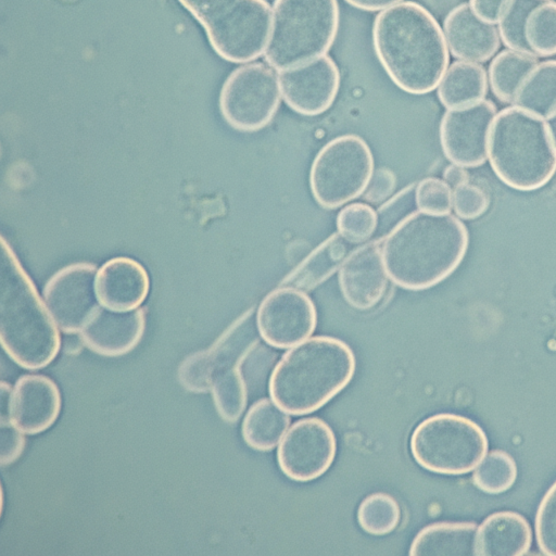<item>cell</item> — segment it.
Returning <instances> with one entry per match:
<instances>
[{"label":"cell","mask_w":556,"mask_h":556,"mask_svg":"<svg viewBox=\"0 0 556 556\" xmlns=\"http://www.w3.org/2000/svg\"><path fill=\"white\" fill-rule=\"evenodd\" d=\"M337 451L332 429L319 418L295 421L283 435L277 451L281 471L294 481H311L331 466Z\"/></svg>","instance_id":"cell-14"},{"label":"cell","mask_w":556,"mask_h":556,"mask_svg":"<svg viewBox=\"0 0 556 556\" xmlns=\"http://www.w3.org/2000/svg\"><path fill=\"white\" fill-rule=\"evenodd\" d=\"M377 224V213L365 203L349 204L337 216L338 232L352 244L367 241L375 232Z\"/></svg>","instance_id":"cell-33"},{"label":"cell","mask_w":556,"mask_h":556,"mask_svg":"<svg viewBox=\"0 0 556 556\" xmlns=\"http://www.w3.org/2000/svg\"><path fill=\"white\" fill-rule=\"evenodd\" d=\"M388 274L382 258V241H370L352 251L339 268L338 280L345 301L367 311L383 298Z\"/></svg>","instance_id":"cell-17"},{"label":"cell","mask_w":556,"mask_h":556,"mask_svg":"<svg viewBox=\"0 0 556 556\" xmlns=\"http://www.w3.org/2000/svg\"><path fill=\"white\" fill-rule=\"evenodd\" d=\"M11 420L0 421V463L2 466L14 463L25 447V438Z\"/></svg>","instance_id":"cell-38"},{"label":"cell","mask_w":556,"mask_h":556,"mask_svg":"<svg viewBox=\"0 0 556 556\" xmlns=\"http://www.w3.org/2000/svg\"><path fill=\"white\" fill-rule=\"evenodd\" d=\"M531 543V527L523 516L496 511L478 527L477 556H520L529 552Z\"/></svg>","instance_id":"cell-22"},{"label":"cell","mask_w":556,"mask_h":556,"mask_svg":"<svg viewBox=\"0 0 556 556\" xmlns=\"http://www.w3.org/2000/svg\"><path fill=\"white\" fill-rule=\"evenodd\" d=\"M317 313L311 298L300 289L280 287L261 302L256 326L266 343L289 349L306 340L315 330Z\"/></svg>","instance_id":"cell-12"},{"label":"cell","mask_w":556,"mask_h":556,"mask_svg":"<svg viewBox=\"0 0 556 556\" xmlns=\"http://www.w3.org/2000/svg\"><path fill=\"white\" fill-rule=\"evenodd\" d=\"M490 205L488 193L480 187L466 182L454 188L453 207L462 219H476L483 215Z\"/></svg>","instance_id":"cell-37"},{"label":"cell","mask_w":556,"mask_h":556,"mask_svg":"<svg viewBox=\"0 0 556 556\" xmlns=\"http://www.w3.org/2000/svg\"><path fill=\"white\" fill-rule=\"evenodd\" d=\"M468 244L467 227L455 216L417 211L399 222L382 241V258L393 283L419 291L451 276Z\"/></svg>","instance_id":"cell-2"},{"label":"cell","mask_w":556,"mask_h":556,"mask_svg":"<svg viewBox=\"0 0 556 556\" xmlns=\"http://www.w3.org/2000/svg\"><path fill=\"white\" fill-rule=\"evenodd\" d=\"M0 341L18 366L35 370L58 355L61 338L45 301L11 245L1 237Z\"/></svg>","instance_id":"cell-3"},{"label":"cell","mask_w":556,"mask_h":556,"mask_svg":"<svg viewBox=\"0 0 556 556\" xmlns=\"http://www.w3.org/2000/svg\"><path fill=\"white\" fill-rule=\"evenodd\" d=\"M478 526L469 521L431 523L415 536L409 555L477 556Z\"/></svg>","instance_id":"cell-23"},{"label":"cell","mask_w":556,"mask_h":556,"mask_svg":"<svg viewBox=\"0 0 556 556\" xmlns=\"http://www.w3.org/2000/svg\"><path fill=\"white\" fill-rule=\"evenodd\" d=\"M488 156L497 178L519 191L540 189L556 173V150L546 122L515 105L496 114Z\"/></svg>","instance_id":"cell-5"},{"label":"cell","mask_w":556,"mask_h":556,"mask_svg":"<svg viewBox=\"0 0 556 556\" xmlns=\"http://www.w3.org/2000/svg\"><path fill=\"white\" fill-rule=\"evenodd\" d=\"M497 114L491 100L448 109L440 123V143L445 157L463 167L485 163L490 130Z\"/></svg>","instance_id":"cell-13"},{"label":"cell","mask_w":556,"mask_h":556,"mask_svg":"<svg viewBox=\"0 0 556 556\" xmlns=\"http://www.w3.org/2000/svg\"><path fill=\"white\" fill-rule=\"evenodd\" d=\"M538 63L536 56L511 49L495 54L488 68V78L496 99L513 103L519 86Z\"/></svg>","instance_id":"cell-28"},{"label":"cell","mask_w":556,"mask_h":556,"mask_svg":"<svg viewBox=\"0 0 556 556\" xmlns=\"http://www.w3.org/2000/svg\"><path fill=\"white\" fill-rule=\"evenodd\" d=\"M534 527L540 551L556 556V481L540 502Z\"/></svg>","instance_id":"cell-34"},{"label":"cell","mask_w":556,"mask_h":556,"mask_svg":"<svg viewBox=\"0 0 556 556\" xmlns=\"http://www.w3.org/2000/svg\"><path fill=\"white\" fill-rule=\"evenodd\" d=\"M339 22L337 0H275L265 61L283 71L324 55L336 40Z\"/></svg>","instance_id":"cell-6"},{"label":"cell","mask_w":556,"mask_h":556,"mask_svg":"<svg viewBox=\"0 0 556 556\" xmlns=\"http://www.w3.org/2000/svg\"><path fill=\"white\" fill-rule=\"evenodd\" d=\"M513 104L543 119L556 112V60L535 65L519 86Z\"/></svg>","instance_id":"cell-27"},{"label":"cell","mask_w":556,"mask_h":556,"mask_svg":"<svg viewBox=\"0 0 556 556\" xmlns=\"http://www.w3.org/2000/svg\"><path fill=\"white\" fill-rule=\"evenodd\" d=\"M354 371L350 346L337 338L318 336L285 353L270 375L268 390L285 412L306 415L343 390Z\"/></svg>","instance_id":"cell-4"},{"label":"cell","mask_w":556,"mask_h":556,"mask_svg":"<svg viewBox=\"0 0 556 556\" xmlns=\"http://www.w3.org/2000/svg\"><path fill=\"white\" fill-rule=\"evenodd\" d=\"M149 290L148 271L139 262L127 256L106 261L96 275L99 303L110 309L138 308L147 299Z\"/></svg>","instance_id":"cell-21"},{"label":"cell","mask_w":556,"mask_h":556,"mask_svg":"<svg viewBox=\"0 0 556 556\" xmlns=\"http://www.w3.org/2000/svg\"><path fill=\"white\" fill-rule=\"evenodd\" d=\"M146 311H114L100 305L79 331L81 342L97 354L115 357L127 354L140 342Z\"/></svg>","instance_id":"cell-18"},{"label":"cell","mask_w":556,"mask_h":556,"mask_svg":"<svg viewBox=\"0 0 556 556\" xmlns=\"http://www.w3.org/2000/svg\"><path fill=\"white\" fill-rule=\"evenodd\" d=\"M488 438L473 420L456 414H437L421 421L410 437L414 459L441 475L473 470L488 452Z\"/></svg>","instance_id":"cell-8"},{"label":"cell","mask_w":556,"mask_h":556,"mask_svg":"<svg viewBox=\"0 0 556 556\" xmlns=\"http://www.w3.org/2000/svg\"><path fill=\"white\" fill-rule=\"evenodd\" d=\"M351 244L339 232L318 245L282 281V286L309 290L329 278L350 254Z\"/></svg>","instance_id":"cell-25"},{"label":"cell","mask_w":556,"mask_h":556,"mask_svg":"<svg viewBox=\"0 0 556 556\" xmlns=\"http://www.w3.org/2000/svg\"><path fill=\"white\" fill-rule=\"evenodd\" d=\"M488 87L489 78L483 65L459 60L445 71L437 94L447 110L456 109L483 100Z\"/></svg>","instance_id":"cell-24"},{"label":"cell","mask_w":556,"mask_h":556,"mask_svg":"<svg viewBox=\"0 0 556 556\" xmlns=\"http://www.w3.org/2000/svg\"><path fill=\"white\" fill-rule=\"evenodd\" d=\"M374 157L368 144L357 135L339 136L315 156L309 187L324 208H337L363 194L371 179Z\"/></svg>","instance_id":"cell-9"},{"label":"cell","mask_w":556,"mask_h":556,"mask_svg":"<svg viewBox=\"0 0 556 556\" xmlns=\"http://www.w3.org/2000/svg\"><path fill=\"white\" fill-rule=\"evenodd\" d=\"M443 33L451 54L462 61L486 62L501 45L495 24L480 18L469 3H460L447 13Z\"/></svg>","instance_id":"cell-20"},{"label":"cell","mask_w":556,"mask_h":556,"mask_svg":"<svg viewBox=\"0 0 556 556\" xmlns=\"http://www.w3.org/2000/svg\"><path fill=\"white\" fill-rule=\"evenodd\" d=\"M443 178L450 187L456 188L468 182L469 175L465 167L453 163L445 167Z\"/></svg>","instance_id":"cell-41"},{"label":"cell","mask_w":556,"mask_h":556,"mask_svg":"<svg viewBox=\"0 0 556 556\" xmlns=\"http://www.w3.org/2000/svg\"><path fill=\"white\" fill-rule=\"evenodd\" d=\"M395 184V176L390 169L379 168L371 176L364 198L371 203L382 202L392 194Z\"/></svg>","instance_id":"cell-39"},{"label":"cell","mask_w":556,"mask_h":556,"mask_svg":"<svg viewBox=\"0 0 556 556\" xmlns=\"http://www.w3.org/2000/svg\"><path fill=\"white\" fill-rule=\"evenodd\" d=\"M62 400L58 386L49 377L28 374L12 388L10 420L25 434L49 429L58 419Z\"/></svg>","instance_id":"cell-19"},{"label":"cell","mask_w":556,"mask_h":556,"mask_svg":"<svg viewBox=\"0 0 556 556\" xmlns=\"http://www.w3.org/2000/svg\"><path fill=\"white\" fill-rule=\"evenodd\" d=\"M372 45L389 78L410 94L434 90L450 62L441 26L425 7L414 1L394 4L376 16Z\"/></svg>","instance_id":"cell-1"},{"label":"cell","mask_w":556,"mask_h":556,"mask_svg":"<svg viewBox=\"0 0 556 556\" xmlns=\"http://www.w3.org/2000/svg\"><path fill=\"white\" fill-rule=\"evenodd\" d=\"M280 92L286 104L305 116L326 112L334 102L340 87V71L329 55L280 71Z\"/></svg>","instance_id":"cell-16"},{"label":"cell","mask_w":556,"mask_h":556,"mask_svg":"<svg viewBox=\"0 0 556 556\" xmlns=\"http://www.w3.org/2000/svg\"><path fill=\"white\" fill-rule=\"evenodd\" d=\"M178 380L189 392L211 391V365L206 350L192 353L180 363Z\"/></svg>","instance_id":"cell-36"},{"label":"cell","mask_w":556,"mask_h":556,"mask_svg":"<svg viewBox=\"0 0 556 556\" xmlns=\"http://www.w3.org/2000/svg\"><path fill=\"white\" fill-rule=\"evenodd\" d=\"M525 38L535 56L556 54V1L546 0L529 13Z\"/></svg>","instance_id":"cell-31"},{"label":"cell","mask_w":556,"mask_h":556,"mask_svg":"<svg viewBox=\"0 0 556 556\" xmlns=\"http://www.w3.org/2000/svg\"><path fill=\"white\" fill-rule=\"evenodd\" d=\"M544 1L546 0H507L505 2L496 24L501 41L507 49L534 55L525 38V25L529 13Z\"/></svg>","instance_id":"cell-32"},{"label":"cell","mask_w":556,"mask_h":556,"mask_svg":"<svg viewBox=\"0 0 556 556\" xmlns=\"http://www.w3.org/2000/svg\"><path fill=\"white\" fill-rule=\"evenodd\" d=\"M254 342L244 333L226 330L207 350L211 393L215 408L227 422L237 421L247 405V387L240 369Z\"/></svg>","instance_id":"cell-15"},{"label":"cell","mask_w":556,"mask_h":556,"mask_svg":"<svg viewBox=\"0 0 556 556\" xmlns=\"http://www.w3.org/2000/svg\"><path fill=\"white\" fill-rule=\"evenodd\" d=\"M203 27L213 50L231 63L258 59L267 47L273 13L266 0H177Z\"/></svg>","instance_id":"cell-7"},{"label":"cell","mask_w":556,"mask_h":556,"mask_svg":"<svg viewBox=\"0 0 556 556\" xmlns=\"http://www.w3.org/2000/svg\"><path fill=\"white\" fill-rule=\"evenodd\" d=\"M415 200L419 211L447 214L453 206V192L444 180L437 177H427L418 182Z\"/></svg>","instance_id":"cell-35"},{"label":"cell","mask_w":556,"mask_h":556,"mask_svg":"<svg viewBox=\"0 0 556 556\" xmlns=\"http://www.w3.org/2000/svg\"><path fill=\"white\" fill-rule=\"evenodd\" d=\"M289 416L274 401L261 399L247 412L241 427L245 443L256 451L273 450L285 435Z\"/></svg>","instance_id":"cell-26"},{"label":"cell","mask_w":556,"mask_h":556,"mask_svg":"<svg viewBox=\"0 0 556 556\" xmlns=\"http://www.w3.org/2000/svg\"><path fill=\"white\" fill-rule=\"evenodd\" d=\"M546 125L556 150V112L546 119Z\"/></svg>","instance_id":"cell-43"},{"label":"cell","mask_w":556,"mask_h":556,"mask_svg":"<svg viewBox=\"0 0 556 556\" xmlns=\"http://www.w3.org/2000/svg\"><path fill=\"white\" fill-rule=\"evenodd\" d=\"M507 0H469L472 11L482 20L496 24Z\"/></svg>","instance_id":"cell-40"},{"label":"cell","mask_w":556,"mask_h":556,"mask_svg":"<svg viewBox=\"0 0 556 556\" xmlns=\"http://www.w3.org/2000/svg\"><path fill=\"white\" fill-rule=\"evenodd\" d=\"M97 271L94 264L74 263L59 269L46 282L43 301L64 333H79L101 305L96 293Z\"/></svg>","instance_id":"cell-11"},{"label":"cell","mask_w":556,"mask_h":556,"mask_svg":"<svg viewBox=\"0 0 556 556\" xmlns=\"http://www.w3.org/2000/svg\"><path fill=\"white\" fill-rule=\"evenodd\" d=\"M473 470V484L488 494H501L509 490L518 473L513 456L502 450L485 454Z\"/></svg>","instance_id":"cell-29"},{"label":"cell","mask_w":556,"mask_h":556,"mask_svg":"<svg viewBox=\"0 0 556 556\" xmlns=\"http://www.w3.org/2000/svg\"><path fill=\"white\" fill-rule=\"evenodd\" d=\"M276 73L256 62L233 70L219 92V111L226 123L243 132L257 131L275 117L280 105Z\"/></svg>","instance_id":"cell-10"},{"label":"cell","mask_w":556,"mask_h":556,"mask_svg":"<svg viewBox=\"0 0 556 556\" xmlns=\"http://www.w3.org/2000/svg\"><path fill=\"white\" fill-rule=\"evenodd\" d=\"M401 520L397 502L389 494L378 492L366 496L357 508V522L367 533L384 535L395 530Z\"/></svg>","instance_id":"cell-30"},{"label":"cell","mask_w":556,"mask_h":556,"mask_svg":"<svg viewBox=\"0 0 556 556\" xmlns=\"http://www.w3.org/2000/svg\"><path fill=\"white\" fill-rule=\"evenodd\" d=\"M350 5L363 11H379L388 9L402 0H344Z\"/></svg>","instance_id":"cell-42"}]
</instances>
